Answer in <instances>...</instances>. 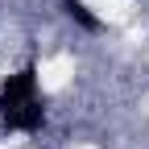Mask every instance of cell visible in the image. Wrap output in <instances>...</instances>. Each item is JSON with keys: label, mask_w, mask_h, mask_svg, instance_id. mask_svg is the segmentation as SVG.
<instances>
[{"label": "cell", "mask_w": 149, "mask_h": 149, "mask_svg": "<svg viewBox=\"0 0 149 149\" xmlns=\"http://www.w3.org/2000/svg\"><path fill=\"white\" fill-rule=\"evenodd\" d=\"M0 120L13 133H37L46 124V108L37 95V66H21L17 74H8L0 87Z\"/></svg>", "instance_id": "1"}, {"label": "cell", "mask_w": 149, "mask_h": 149, "mask_svg": "<svg viewBox=\"0 0 149 149\" xmlns=\"http://www.w3.org/2000/svg\"><path fill=\"white\" fill-rule=\"evenodd\" d=\"M62 8H66V17H70V21H74V25H83L87 33H100V17H95V13H91V8L83 4V0H66V4H62Z\"/></svg>", "instance_id": "2"}]
</instances>
